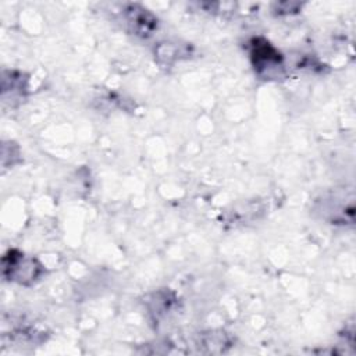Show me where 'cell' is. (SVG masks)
I'll list each match as a JSON object with an SVG mask.
<instances>
[{"label": "cell", "mask_w": 356, "mask_h": 356, "mask_svg": "<svg viewBox=\"0 0 356 356\" xmlns=\"http://www.w3.org/2000/svg\"><path fill=\"white\" fill-rule=\"evenodd\" d=\"M4 271L10 270V277L18 282H25L26 280L32 281L38 277L40 266L36 264V260L26 259L22 253L10 252V256L4 257Z\"/></svg>", "instance_id": "1"}, {"label": "cell", "mask_w": 356, "mask_h": 356, "mask_svg": "<svg viewBox=\"0 0 356 356\" xmlns=\"http://www.w3.org/2000/svg\"><path fill=\"white\" fill-rule=\"evenodd\" d=\"M253 60H254V65L257 70H274L278 68V65L281 64V57L278 54V51L271 47L267 42H263L261 44L259 43V40H254V46H253V51H252ZM267 71V74H268Z\"/></svg>", "instance_id": "2"}, {"label": "cell", "mask_w": 356, "mask_h": 356, "mask_svg": "<svg viewBox=\"0 0 356 356\" xmlns=\"http://www.w3.org/2000/svg\"><path fill=\"white\" fill-rule=\"evenodd\" d=\"M127 11H128L127 13L128 24L132 26L134 32H136L138 35H149L154 29L156 19L147 13V10L132 6Z\"/></svg>", "instance_id": "3"}]
</instances>
